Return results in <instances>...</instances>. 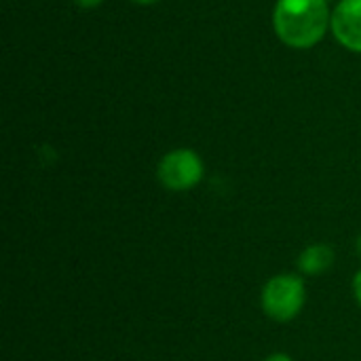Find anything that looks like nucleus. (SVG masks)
I'll use <instances>...</instances> for the list:
<instances>
[{"mask_svg":"<svg viewBox=\"0 0 361 361\" xmlns=\"http://www.w3.org/2000/svg\"><path fill=\"white\" fill-rule=\"evenodd\" d=\"M353 292H355V298H357V302L361 305V271L355 275V279H353Z\"/></svg>","mask_w":361,"mask_h":361,"instance_id":"nucleus-7","label":"nucleus"},{"mask_svg":"<svg viewBox=\"0 0 361 361\" xmlns=\"http://www.w3.org/2000/svg\"><path fill=\"white\" fill-rule=\"evenodd\" d=\"M104 0H74V4L76 6H80V8H95V6H99Z\"/></svg>","mask_w":361,"mask_h":361,"instance_id":"nucleus-6","label":"nucleus"},{"mask_svg":"<svg viewBox=\"0 0 361 361\" xmlns=\"http://www.w3.org/2000/svg\"><path fill=\"white\" fill-rule=\"evenodd\" d=\"M330 30L347 51L361 53V0H338Z\"/></svg>","mask_w":361,"mask_h":361,"instance_id":"nucleus-4","label":"nucleus"},{"mask_svg":"<svg viewBox=\"0 0 361 361\" xmlns=\"http://www.w3.org/2000/svg\"><path fill=\"white\" fill-rule=\"evenodd\" d=\"M264 361H294L290 355H286V353H273V355H269Z\"/></svg>","mask_w":361,"mask_h":361,"instance_id":"nucleus-8","label":"nucleus"},{"mask_svg":"<svg viewBox=\"0 0 361 361\" xmlns=\"http://www.w3.org/2000/svg\"><path fill=\"white\" fill-rule=\"evenodd\" d=\"M332 25L328 0H277L273 27L277 38L292 49H311L324 40Z\"/></svg>","mask_w":361,"mask_h":361,"instance_id":"nucleus-1","label":"nucleus"},{"mask_svg":"<svg viewBox=\"0 0 361 361\" xmlns=\"http://www.w3.org/2000/svg\"><path fill=\"white\" fill-rule=\"evenodd\" d=\"M205 173L201 157L190 148H176L167 152L157 167V178L163 188L173 192H184L195 188Z\"/></svg>","mask_w":361,"mask_h":361,"instance_id":"nucleus-3","label":"nucleus"},{"mask_svg":"<svg viewBox=\"0 0 361 361\" xmlns=\"http://www.w3.org/2000/svg\"><path fill=\"white\" fill-rule=\"evenodd\" d=\"M131 2H135V4H157L159 0H131Z\"/></svg>","mask_w":361,"mask_h":361,"instance_id":"nucleus-9","label":"nucleus"},{"mask_svg":"<svg viewBox=\"0 0 361 361\" xmlns=\"http://www.w3.org/2000/svg\"><path fill=\"white\" fill-rule=\"evenodd\" d=\"M334 264V252L326 243H315L309 245L300 258H298V269L305 275H322Z\"/></svg>","mask_w":361,"mask_h":361,"instance_id":"nucleus-5","label":"nucleus"},{"mask_svg":"<svg viewBox=\"0 0 361 361\" xmlns=\"http://www.w3.org/2000/svg\"><path fill=\"white\" fill-rule=\"evenodd\" d=\"M357 252H360V256H361V237L357 239Z\"/></svg>","mask_w":361,"mask_h":361,"instance_id":"nucleus-10","label":"nucleus"},{"mask_svg":"<svg viewBox=\"0 0 361 361\" xmlns=\"http://www.w3.org/2000/svg\"><path fill=\"white\" fill-rule=\"evenodd\" d=\"M307 302V288L298 275H275L262 288V311L273 322H292Z\"/></svg>","mask_w":361,"mask_h":361,"instance_id":"nucleus-2","label":"nucleus"}]
</instances>
